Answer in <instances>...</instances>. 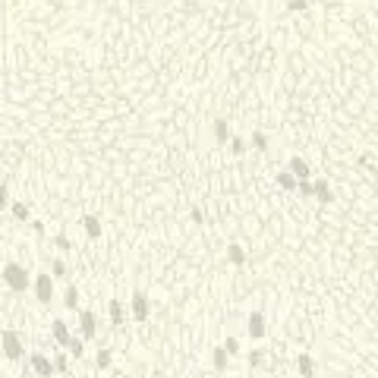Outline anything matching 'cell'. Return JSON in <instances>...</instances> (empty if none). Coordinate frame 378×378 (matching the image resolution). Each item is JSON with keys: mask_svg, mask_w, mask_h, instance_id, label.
Returning <instances> with one entry per match:
<instances>
[{"mask_svg": "<svg viewBox=\"0 0 378 378\" xmlns=\"http://www.w3.org/2000/svg\"><path fill=\"white\" fill-rule=\"evenodd\" d=\"M4 281H7V287H13L16 293H22V290L32 287V278H29V271L22 265H7L4 268Z\"/></svg>", "mask_w": 378, "mask_h": 378, "instance_id": "cell-1", "label": "cell"}, {"mask_svg": "<svg viewBox=\"0 0 378 378\" xmlns=\"http://www.w3.org/2000/svg\"><path fill=\"white\" fill-rule=\"evenodd\" d=\"M0 344H4V356L7 359H13V363L22 359V340H19L16 331H4V334H0Z\"/></svg>", "mask_w": 378, "mask_h": 378, "instance_id": "cell-2", "label": "cell"}, {"mask_svg": "<svg viewBox=\"0 0 378 378\" xmlns=\"http://www.w3.org/2000/svg\"><path fill=\"white\" fill-rule=\"evenodd\" d=\"M32 287H35V296H38V303H51L54 299V278L51 274H38L32 281Z\"/></svg>", "mask_w": 378, "mask_h": 378, "instance_id": "cell-3", "label": "cell"}, {"mask_svg": "<svg viewBox=\"0 0 378 378\" xmlns=\"http://www.w3.org/2000/svg\"><path fill=\"white\" fill-rule=\"evenodd\" d=\"M148 315H152V309H148V296L136 290V293H133V318H136V321H145Z\"/></svg>", "mask_w": 378, "mask_h": 378, "instance_id": "cell-4", "label": "cell"}, {"mask_svg": "<svg viewBox=\"0 0 378 378\" xmlns=\"http://www.w3.org/2000/svg\"><path fill=\"white\" fill-rule=\"evenodd\" d=\"M246 331H249L252 340H262V337H265V315H262V312H249V325H246Z\"/></svg>", "mask_w": 378, "mask_h": 378, "instance_id": "cell-5", "label": "cell"}, {"mask_svg": "<svg viewBox=\"0 0 378 378\" xmlns=\"http://www.w3.org/2000/svg\"><path fill=\"white\" fill-rule=\"evenodd\" d=\"M51 334H54V340L60 344V350L66 347V340L73 337V334H69V328H66V321H63V318H54V321H51Z\"/></svg>", "mask_w": 378, "mask_h": 378, "instance_id": "cell-6", "label": "cell"}, {"mask_svg": "<svg viewBox=\"0 0 378 378\" xmlns=\"http://www.w3.org/2000/svg\"><path fill=\"white\" fill-rule=\"evenodd\" d=\"M79 331H82V340H92V337H95L98 321H95L92 312H82V315H79Z\"/></svg>", "mask_w": 378, "mask_h": 378, "instance_id": "cell-7", "label": "cell"}, {"mask_svg": "<svg viewBox=\"0 0 378 378\" xmlns=\"http://www.w3.org/2000/svg\"><path fill=\"white\" fill-rule=\"evenodd\" d=\"M32 369L38 372L41 378H51V375H54V363H51L47 356H41V353H35V356H32Z\"/></svg>", "mask_w": 378, "mask_h": 378, "instance_id": "cell-8", "label": "cell"}, {"mask_svg": "<svg viewBox=\"0 0 378 378\" xmlns=\"http://www.w3.org/2000/svg\"><path fill=\"white\" fill-rule=\"evenodd\" d=\"M296 369H299L303 378H315V359H312L309 353H299V356H296Z\"/></svg>", "mask_w": 378, "mask_h": 378, "instance_id": "cell-9", "label": "cell"}, {"mask_svg": "<svg viewBox=\"0 0 378 378\" xmlns=\"http://www.w3.org/2000/svg\"><path fill=\"white\" fill-rule=\"evenodd\" d=\"M312 195H318V202H325V205H331L334 202V192L328 189V183H325V180H315V183H312Z\"/></svg>", "mask_w": 378, "mask_h": 378, "instance_id": "cell-10", "label": "cell"}, {"mask_svg": "<svg viewBox=\"0 0 378 378\" xmlns=\"http://www.w3.org/2000/svg\"><path fill=\"white\" fill-rule=\"evenodd\" d=\"M107 315H111L114 325H123V321H126V309H123V303L111 299V303H107Z\"/></svg>", "mask_w": 378, "mask_h": 378, "instance_id": "cell-11", "label": "cell"}, {"mask_svg": "<svg viewBox=\"0 0 378 378\" xmlns=\"http://www.w3.org/2000/svg\"><path fill=\"white\" fill-rule=\"evenodd\" d=\"M82 227H85V233H88L92 240L101 237V221L95 218V214H85V218H82Z\"/></svg>", "mask_w": 378, "mask_h": 378, "instance_id": "cell-12", "label": "cell"}, {"mask_svg": "<svg viewBox=\"0 0 378 378\" xmlns=\"http://www.w3.org/2000/svg\"><path fill=\"white\" fill-rule=\"evenodd\" d=\"M227 262H230V265H246V252H243L240 243H230V246H227Z\"/></svg>", "mask_w": 378, "mask_h": 378, "instance_id": "cell-13", "label": "cell"}, {"mask_svg": "<svg viewBox=\"0 0 378 378\" xmlns=\"http://www.w3.org/2000/svg\"><path fill=\"white\" fill-rule=\"evenodd\" d=\"M290 173H293L296 180H306V177H309L312 170H309V164H306L303 158H290Z\"/></svg>", "mask_w": 378, "mask_h": 378, "instance_id": "cell-14", "label": "cell"}, {"mask_svg": "<svg viewBox=\"0 0 378 378\" xmlns=\"http://www.w3.org/2000/svg\"><path fill=\"white\" fill-rule=\"evenodd\" d=\"M214 369H218V372H227V363H230V356H227V350L224 347H214Z\"/></svg>", "mask_w": 378, "mask_h": 378, "instance_id": "cell-15", "label": "cell"}, {"mask_svg": "<svg viewBox=\"0 0 378 378\" xmlns=\"http://www.w3.org/2000/svg\"><path fill=\"white\" fill-rule=\"evenodd\" d=\"M66 350H69V356H85V344H82V337H69L66 340Z\"/></svg>", "mask_w": 378, "mask_h": 378, "instance_id": "cell-16", "label": "cell"}, {"mask_svg": "<svg viewBox=\"0 0 378 378\" xmlns=\"http://www.w3.org/2000/svg\"><path fill=\"white\" fill-rule=\"evenodd\" d=\"M296 183H299V180L290 173V170H284V173H278V186L281 189H296Z\"/></svg>", "mask_w": 378, "mask_h": 378, "instance_id": "cell-17", "label": "cell"}, {"mask_svg": "<svg viewBox=\"0 0 378 378\" xmlns=\"http://www.w3.org/2000/svg\"><path fill=\"white\" fill-rule=\"evenodd\" d=\"M214 139H218V142H230V130H227V120H214Z\"/></svg>", "mask_w": 378, "mask_h": 378, "instance_id": "cell-18", "label": "cell"}, {"mask_svg": "<svg viewBox=\"0 0 378 378\" xmlns=\"http://www.w3.org/2000/svg\"><path fill=\"white\" fill-rule=\"evenodd\" d=\"M111 359H114V356H111V350L101 347V350H98V356H95V366H98V369H111Z\"/></svg>", "mask_w": 378, "mask_h": 378, "instance_id": "cell-19", "label": "cell"}, {"mask_svg": "<svg viewBox=\"0 0 378 378\" xmlns=\"http://www.w3.org/2000/svg\"><path fill=\"white\" fill-rule=\"evenodd\" d=\"M224 350H227V356H240V340L237 337H224Z\"/></svg>", "mask_w": 378, "mask_h": 378, "instance_id": "cell-20", "label": "cell"}, {"mask_svg": "<svg viewBox=\"0 0 378 378\" xmlns=\"http://www.w3.org/2000/svg\"><path fill=\"white\" fill-rule=\"evenodd\" d=\"M51 363H54V372H66V366H69V359H66V353L60 350L57 356H54V359H51Z\"/></svg>", "mask_w": 378, "mask_h": 378, "instance_id": "cell-21", "label": "cell"}, {"mask_svg": "<svg viewBox=\"0 0 378 378\" xmlns=\"http://www.w3.org/2000/svg\"><path fill=\"white\" fill-rule=\"evenodd\" d=\"M79 306V290L76 287H66V309H76Z\"/></svg>", "mask_w": 378, "mask_h": 378, "instance_id": "cell-22", "label": "cell"}, {"mask_svg": "<svg viewBox=\"0 0 378 378\" xmlns=\"http://www.w3.org/2000/svg\"><path fill=\"white\" fill-rule=\"evenodd\" d=\"M13 218L16 221H29V208L22 202H13Z\"/></svg>", "mask_w": 378, "mask_h": 378, "instance_id": "cell-23", "label": "cell"}, {"mask_svg": "<svg viewBox=\"0 0 378 378\" xmlns=\"http://www.w3.org/2000/svg\"><path fill=\"white\" fill-rule=\"evenodd\" d=\"M51 278H66V265H63V259L51 262Z\"/></svg>", "mask_w": 378, "mask_h": 378, "instance_id": "cell-24", "label": "cell"}, {"mask_svg": "<svg viewBox=\"0 0 378 378\" xmlns=\"http://www.w3.org/2000/svg\"><path fill=\"white\" fill-rule=\"evenodd\" d=\"M262 359H265V353H262L259 347H256V350L249 353V366H252V369H259V366H262Z\"/></svg>", "mask_w": 378, "mask_h": 378, "instance_id": "cell-25", "label": "cell"}, {"mask_svg": "<svg viewBox=\"0 0 378 378\" xmlns=\"http://www.w3.org/2000/svg\"><path fill=\"white\" fill-rule=\"evenodd\" d=\"M252 145H256V148H268V139H265V133H252Z\"/></svg>", "mask_w": 378, "mask_h": 378, "instance_id": "cell-26", "label": "cell"}, {"mask_svg": "<svg viewBox=\"0 0 378 378\" xmlns=\"http://www.w3.org/2000/svg\"><path fill=\"white\" fill-rule=\"evenodd\" d=\"M230 152H233V155H243V152H246V142H243V139H230Z\"/></svg>", "mask_w": 378, "mask_h": 378, "instance_id": "cell-27", "label": "cell"}, {"mask_svg": "<svg viewBox=\"0 0 378 378\" xmlns=\"http://www.w3.org/2000/svg\"><path fill=\"white\" fill-rule=\"evenodd\" d=\"M10 205V192H7V183H0V208Z\"/></svg>", "mask_w": 378, "mask_h": 378, "instance_id": "cell-28", "label": "cell"}, {"mask_svg": "<svg viewBox=\"0 0 378 378\" xmlns=\"http://www.w3.org/2000/svg\"><path fill=\"white\" fill-rule=\"evenodd\" d=\"M54 246H57L60 252H66V249H69V240L63 237V233H60V237H57V240H54Z\"/></svg>", "mask_w": 378, "mask_h": 378, "instance_id": "cell-29", "label": "cell"}, {"mask_svg": "<svg viewBox=\"0 0 378 378\" xmlns=\"http://www.w3.org/2000/svg\"><path fill=\"white\" fill-rule=\"evenodd\" d=\"M306 7H309V0H290V10H293V13H299V10H306Z\"/></svg>", "mask_w": 378, "mask_h": 378, "instance_id": "cell-30", "label": "cell"}, {"mask_svg": "<svg viewBox=\"0 0 378 378\" xmlns=\"http://www.w3.org/2000/svg\"><path fill=\"white\" fill-rule=\"evenodd\" d=\"M192 221H195V224H202V221H205V214H202V208H192Z\"/></svg>", "mask_w": 378, "mask_h": 378, "instance_id": "cell-31", "label": "cell"}]
</instances>
